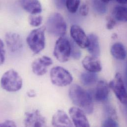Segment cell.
Here are the masks:
<instances>
[{
  "mask_svg": "<svg viewBox=\"0 0 127 127\" xmlns=\"http://www.w3.org/2000/svg\"><path fill=\"white\" fill-rule=\"evenodd\" d=\"M69 97L72 102L85 113L91 114L94 111L92 96L78 85H73L69 91Z\"/></svg>",
  "mask_w": 127,
  "mask_h": 127,
  "instance_id": "6da1fadb",
  "label": "cell"
},
{
  "mask_svg": "<svg viewBox=\"0 0 127 127\" xmlns=\"http://www.w3.org/2000/svg\"><path fill=\"white\" fill-rule=\"evenodd\" d=\"M109 94V85L103 80L99 81L95 90V99L98 102H105L108 99Z\"/></svg>",
  "mask_w": 127,
  "mask_h": 127,
  "instance_id": "4fadbf2b",
  "label": "cell"
},
{
  "mask_svg": "<svg viewBox=\"0 0 127 127\" xmlns=\"http://www.w3.org/2000/svg\"><path fill=\"white\" fill-rule=\"evenodd\" d=\"M27 96H28L30 97H35L36 95V93L33 90H30L27 93Z\"/></svg>",
  "mask_w": 127,
  "mask_h": 127,
  "instance_id": "1f68e13d",
  "label": "cell"
},
{
  "mask_svg": "<svg viewBox=\"0 0 127 127\" xmlns=\"http://www.w3.org/2000/svg\"><path fill=\"white\" fill-rule=\"evenodd\" d=\"M45 28L51 35L61 37H63L66 34L67 24L61 13L54 12L47 19Z\"/></svg>",
  "mask_w": 127,
  "mask_h": 127,
  "instance_id": "3957f363",
  "label": "cell"
},
{
  "mask_svg": "<svg viewBox=\"0 0 127 127\" xmlns=\"http://www.w3.org/2000/svg\"><path fill=\"white\" fill-rule=\"evenodd\" d=\"M97 75L95 73L89 71L83 72L80 76L81 82L86 86H91L95 84L97 80Z\"/></svg>",
  "mask_w": 127,
  "mask_h": 127,
  "instance_id": "d6986e66",
  "label": "cell"
},
{
  "mask_svg": "<svg viewBox=\"0 0 127 127\" xmlns=\"http://www.w3.org/2000/svg\"><path fill=\"white\" fill-rule=\"evenodd\" d=\"M102 126L104 127H117L119 126V124L116 119L111 117H106L103 121Z\"/></svg>",
  "mask_w": 127,
  "mask_h": 127,
  "instance_id": "d4e9b609",
  "label": "cell"
},
{
  "mask_svg": "<svg viewBox=\"0 0 127 127\" xmlns=\"http://www.w3.org/2000/svg\"><path fill=\"white\" fill-rule=\"evenodd\" d=\"M111 54L116 59L124 60L126 57V51L125 47L121 43H116L111 48Z\"/></svg>",
  "mask_w": 127,
  "mask_h": 127,
  "instance_id": "ac0fdd59",
  "label": "cell"
},
{
  "mask_svg": "<svg viewBox=\"0 0 127 127\" xmlns=\"http://www.w3.org/2000/svg\"><path fill=\"white\" fill-rule=\"evenodd\" d=\"M116 25V20L112 17H109L107 18L106 28L108 30L113 29Z\"/></svg>",
  "mask_w": 127,
  "mask_h": 127,
  "instance_id": "f1b7e54d",
  "label": "cell"
},
{
  "mask_svg": "<svg viewBox=\"0 0 127 127\" xmlns=\"http://www.w3.org/2000/svg\"><path fill=\"white\" fill-rule=\"evenodd\" d=\"M22 8L31 14H38L42 11V7L39 0H19Z\"/></svg>",
  "mask_w": 127,
  "mask_h": 127,
  "instance_id": "5bb4252c",
  "label": "cell"
},
{
  "mask_svg": "<svg viewBox=\"0 0 127 127\" xmlns=\"http://www.w3.org/2000/svg\"><path fill=\"white\" fill-rule=\"evenodd\" d=\"M52 125L54 127H73V125L67 114L62 110L57 111L52 119Z\"/></svg>",
  "mask_w": 127,
  "mask_h": 127,
  "instance_id": "9a60e30c",
  "label": "cell"
},
{
  "mask_svg": "<svg viewBox=\"0 0 127 127\" xmlns=\"http://www.w3.org/2000/svg\"><path fill=\"white\" fill-rule=\"evenodd\" d=\"M89 44L87 50L92 56L98 58L100 55V46L98 37L94 34H90L88 36Z\"/></svg>",
  "mask_w": 127,
  "mask_h": 127,
  "instance_id": "e0dca14e",
  "label": "cell"
},
{
  "mask_svg": "<svg viewBox=\"0 0 127 127\" xmlns=\"http://www.w3.org/2000/svg\"><path fill=\"white\" fill-rule=\"evenodd\" d=\"M0 127H16V124L12 120H6L0 123Z\"/></svg>",
  "mask_w": 127,
  "mask_h": 127,
  "instance_id": "f546056e",
  "label": "cell"
},
{
  "mask_svg": "<svg viewBox=\"0 0 127 127\" xmlns=\"http://www.w3.org/2000/svg\"><path fill=\"white\" fill-rule=\"evenodd\" d=\"M52 83L59 87H64L70 84L73 81V77L68 70L61 66L53 68L50 72Z\"/></svg>",
  "mask_w": 127,
  "mask_h": 127,
  "instance_id": "5b68a950",
  "label": "cell"
},
{
  "mask_svg": "<svg viewBox=\"0 0 127 127\" xmlns=\"http://www.w3.org/2000/svg\"><path fill=\"white\" fill-rule=\"evenodd\" d=\"M111 38L112 39H116L117 38V35L116 33H114V34H112Z\"/></svg>",
  "mask_w": 127,
  "mask_h": 127,
  "instance_id": "836d02e7",
  "label": "cell"
},
{
  "mask_svg": "<svg viewBox=\"0 0 127 127\" xmlns=\"http://www.w3.org/2000/svg\"><path fill=\"white\" fill-rule=\"evenodd\" d=\"M70 35L74 42L80 48H87L88 44V37L84 30L77 25H73L70 29Z\"/></svg>",
  "mask_w": 127,
  "mask_h": 127,
  "instance_id": "9c48e42d",
  "label": "cell"
},
{
  "mask_svg": "<svg viewBox=\"0 0 127 127\" xmlns=\"http://www.w3.org/2000/svg\"><path fill=\"white\" fill-rule=\"evenodd\" d=\"M119 101L123 104L127 103V92L122 75L118 73L109 84Z\"/></svg>",
  "mask_w": 127,
  "mask_h": 127,
  "instance_id": "52a82bcc",
  "label": "cell"
},
{
  "mask_svg": "<svg viewBox=\"0 0 127 127\" xmlns=\"http://www.w3.org/2000/svg\"><path fill=\"white\" fill-rule=\"evenodd\" d=\"M81 0H66L65 6L71 13H75L80 5Z\"/></svg>",
  "mask_w": 127,
  "mask_h": 127,
  "instance_id": "44dd1931",
  "label": "cell"
},
{
  "mask_svg": "<svg viewBox=\"0 0 127 127\" xmlns=\"http://www.w3.org/2000/svg\"><path fill=\"white\" fill-rule=\"evenodd\" d=\"M105 114L107 117H111L117 120V116L114 108L110 105H106L104 109Z\"/></svg>",
  "mask_w": 127,
  "mask_h": 127,
  "instance_id": "484cf974",
  "label": "cell"
},
{
  "mask_svg": "<svg viewBox=\"0 0 127 127\" xmlns=\"http://www.w3.org/2000/svg\"><path fill=\"white\" fill-rule=\"evenodd\" d=\"M54 55L60 62H67L71 56L70 42L64 37H60L56 43Z\"/></svg>",
  "mask_w": 127,
  "mask_h": 127,
  "instance_id": "8992f818",
  "label": "cell"
},
{
  "mask_svg": "<svg viewBox=\"0 0 127 127\" xmlns=\"http://www.w3.org/2000/svg\"><path fill=\"white\" fill-rule=\"evenodd\" d=\"M46 118L38 110L27 112L25 114L24 124L26 127H46Z\"/></svg>",
  "mask_w": 127,
  "mask_h": 127,
  "instance_id": "ba28073f",
  "label": "cell"
},
{
  "mask_svg": "<svg viewBox=\"0 0 127 127\" xmlns=\"http://www.w3.org/2000/svg\"><path fill=\"white\" fill-rule=\"evenodd\" d=\"M31 14L28 17V21L30 25L33 27H38L42 23L43 17L41 15Z\"/></svg>",
  "mask_w": 127,
  "mask_h": 127,
  "instance_id": "7402d4cb",
  "label": "cell"
},
{
  "mask_svg": "<svg viewBox=\"0 0 127 127\" xmlns=\"http://www.w3.org/2000/svg\"><path fill=\"white\" fill-rule=\"evenodd\" d=\"M82 65L88 71L94 73L100 72L102 70L101 63L97 58L93 56L86 57L82 61Z\"/></svg>",
  "mask_w": 127,
  "mask_h": 127,
  "instance_id": "2e32d148",
  "label": "cell"
},
{
  "mask_svg": "<svg viewBox=\"0 0 127 127\" xmlns=\"http://www.w3.org/2000/svg\"><path fill=\"white\" fill-rule=\"evenodd\" d=\"M45 27L35 29L29 34L26 38L27 44L34 54H38L45 47Z\"/></svg>",
  "mask_w": 127,
  "mask_h": 127,
  "instance_id": "277c9868",
  "label": "cell"
},
{
  "mask_svg": "<svg viewBox=\"0 0 127 127\" xmlns=\"http://www.w3.org/2000/svg\"><path fill=\"white\" fill-rule=\"evenodd\" d=\"M69 115L76 127H89L90 126L85 112L80 108L73 107L69 110Z\"/></svg>",
  "mask_w": 127,
  "mask_h": 127,
  "instance_id": "8fae6325",
  "label": "cell"
},
{
  "mask_svg": "<svg viewBox=\"0 0 127 127\" xmlns=\"http://www.w3.org/2000/svg\"><path fill=\"white\" fill-rule=\"evenodd\" d=\"M52 64L53 61L50 57L43 56L33 62L32 64V70L35 75L43 76L47 73L48 67Z\"/></svg>",
  "mask_w": 127,
  "mask_h": 127,
  "instance_id": "7c38bea8",
  "label": "cell"
},
{
  "mask_svg": "<svg viewBox=\"0 0 127 127\" xmlns=\"http://www.w3.org/2000/svg\"><path fill=\"white\" fill-rule=\"evenodd\" d=\"M71 43V56L75 60L79 59L81 57V52L79 47L74 42H70Z\"/></svg>",
  "mask_w": 127,
  "mask_h": 127,
  "instance_id": "603a6c76",
  "label": "cell"
},
{
  "mask_svg": "<svg viewBox=\"0 0 127 127\" xmlns=\"http://www.w3.org/2000/svg\"><path fill=\"white\" fill-rule=\"evenodd\" d=\"M79 12L81 15L83 16H87L89 12V5L87 3H84L79 8Z\"/></svg>",
  "mask_w": 127,
  "mask_h": 127,
  "instance_id": "83f0119b",
  "label": "cell"
},
{
  "mask_svg": "<svg viewBox=\"0 0 127 127\" xmlns=\"http://www.w3.org/2000/svg\"><path fill=\"white\" fill-rule=\"evenodd\" d=\"M116 1L120 4H126L127 3V0H116Z\"/></svg>",
  "mask_w": 127,
  "mask_h": 127,
  "instance_id": "d6a6232c",
  "label": "cell"
},
{
  "mask_svg": "<svg viewBox=\"0 0 127 127\" xmlns=\"http://www.w3.org/2000/svg\"><path fill=\"white\" fill-rule=\"evenodd\" d=\"M102 2H103L104 3H108L110 1H111L112 0H101Z\"/></svg>",
  "mask_w": 127,
  "mask_h": 127,
  "instance_id": "e575fe53",
  "label": "cell"
},
{
  "mask_svg": "<svg viewBox=\"0 0 127 127\" xmlns=\"http://www.w3.org/2000/svg\"><path fill=\"white\" fill-rule=\"evenodd\" d=\"M5 51L3 41L0 39V65L4 63L5 61Z\"/></svg>",
  "mask_w": 127,
  "mask_h": 127,
  "instance_id": "4316f807",
  "label": "cell"
},
{
  "mask_svg": "<svg viewBox=\"0 0 127 127\" xmlns=\"http://www.w3.org/2000/svg\"><path fill=\"white\" fill-rule=\"evenodd\" d=\"M104 3H105L102 2L101 0H95L94 3L95 8L97 12L102 14L106 12L107 8Z\"/></svg>",
  "mask_w": 127,
  "mask_h": 127,
  "instance_id": "cb8c5ba5",
  "label": "cell"
},
{
  "mask_svg": "<svg viewBox=\"0 0 127 127\" xmlns=\"http://www.w3.org/2000/svg\"><path fill=\"white\" fill-rule=\"evenodd\" d=\"M114 18L120 22H125L127 20V9L126 7L121 5L115 6L112 12Z\"/></svg>",
  "mask_w": 127,
  "mask_h": 127,
  "instance_id": "ffe728a7",
  "label": "cell"
},
{
  "mask_svg": "<svg viewBox=\"0 0 127 127\" xmlns=\"http://www.w3.org/2000/svg\"><path fill=\"white\" fill-rule=\"evenodd\" d=\"M5 42L8 50L12 53L20 51L23 48V41L17 33L8 32L5 35Z\"/></svg>",
  "mask_w": 127,
  "mask_h": 127,
  "instance_id": "30bf717a",
  "label": "cell"
},
{
  "mask_svg": "<svg viewBox=\"0 0 127 127\" xmlns=\"http://www.w3.org/2000/svg\"><path fill=\"white\" fill-rule=\"evenodd\" d=\"M0 84L1 88L6 92H16L21 89L23 81L17 71L14 69H10L3 74Z\"/></svg>",
  "mask_w": 127,
  "mask_h": 127,
  "instance_id": "7a4b0ae2",
  "label": "cell"
},
{
  "mask_svg": "<svg viewBox=\"0 0 127 127\" xmlns=\"http://www.w3.org/2000/svg\"><path fill=\"white\" fill-rule=\"evenodd\" d=\"M55 6L58 9H63L65 6L66 0H54Z\"/></svg>",
  "mask_w": 127,
  "mask_h": 127,
  "instance_id": "4dcf8cb0",
  "label": "cell"
}]
</instances>
